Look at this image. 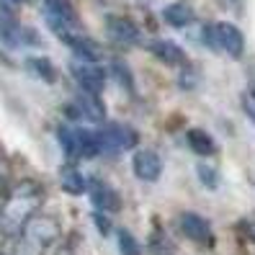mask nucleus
I'll return each instance as SVG.
<instances>
[{"label":"nucleus","mask_w":255,"mask_h":255,"mask_svg":"<svg viewBox=\"0 0 255 255\" xmlns=\"http://www.w3.org/2000/svg\"><path fill=\"white\" fill-rule=\"evenodd\" d=\"M93 222H96V227H98V232H101V235H111V230H114V224H111L109 214H101V212H93Z\"/></svg>","instance_id":"obj_23"},{"label":"nucleus","mask_w":255,"mask_h":255,"mask_svg":"<svg viewBox=\"0 0 255 255\" xmlns=\"http://www.w3.org/2000/svg\"><path fill=\"white\" fill-rule=\"evenodd\" d=\"M98 137H101L103 155H119V152H129V149L139 147V131L129 124L106 122L98 129Z\"/></svg>","instance_id":"obj_3"},{"label":"nucleus","mask_w":255,"mask_h":255,"mask_svg":"<svg viewBox=\"0 0 255 255\" xmlns=\"http://www.w3.org/2000/svg\"><path fill=\"white\" fill-rule=\"evenodd\" d=\"M26 67L31 70L39 80H44V83H54L57 80V70L52 65V59H47V57H28Z\"/></svg>","instance_id":"obj_17"},{"label":"nucleus","mask_w":255,"mask_h":255,"mask_svg":"<svg viewBox=\"0 0 255 255\" xmlns=\"http://www.w3.org/2000/svg\"><path fill=\"white\" fill-rule=\"evenodd\" d=\"M88 196H91L93 209L101 214H119L122 212V196H119V191L114 186H109L106 181L93 178V181L88 183Z\"/></svg>","instance_id":"obj_7"},{"label":"nucleus","mask_w":255,"mask_h":255,"mask_svg":"<svg viewBox=\"0 0 255 255\" xmlns=\"http://www.w3.org/2000/svg\"><path fill=\"white\" fill-rule=\"evenodd\" d=\"M0 255H10V250H8V253H0Z\"/></svg>","instance_id":"obj_26"},{"label":"nucleus","mask_w":255,"mask_h":255,"mask_svg":"<svg viewBox=\"0 0 255 255\" xmlns=\"http://www.w3.org/2000/svg\"><path fill=\"white\" fill-rule=\"evenodd\" d=\"M196 83H199V72L193 70L191 65H186L183 72H181V88H183V91H193Z\"/></svg>","instance_id":"obj_21"},{"label":"nucleus","mask_w":255,"mask_h":255,"mask_svg":"<svg viewBox=\"0 0 255 255\" xmlns=\"http://www.w3.org/2000/svg\"><path fill=\"white\" fill-rule=\"evenodd\" d=\"M8 191H10V178H8V168L3 162H0V201H3L8 196Z\"/></svg>","instance_id":"obj_24"},{"label":"nucleus","mask_w":255,"mask_h":255,"mask_svg":"<svg viewBox=\"0 0 255 255\" xmlns=\"http://www.w3.org/2000/svg\"><path fill=\"white\" fill-rule=\"evenodd\" d=\"M88 178L80 173V168H75V165H65L62 170H59V186H62L65 193L70 196H83L88 193Z\"/></svg>","instance_id":"obj_13"},{"label":"nucleus","mask_w":255,"mask_h":255,"mask_svg":"<svg viewBox=\"0 0 255 255\" xmlns=\"http://www.w3.org/2000/svg\"><path fill=\"white\" fill-rule=\"evenodd\" d=\"M196 175H199V181H201L204 188H209V191H217L219 188V170L214 168V165L199 162L196 165Z\"/></svg>","instance_id":"obj_19"},{"label":"nucleus","mask_w":255,"mask_h":255,"mask_svg":"<svg viewBox=\"0 0 255 255\" xmlns=\"http://www.w3.org/2000/svg\"><path fill=\"white\" fill-rule=\"evenodd\" d=\"M214 36H217V49L230 54L232 59H240L245 54V34L230 21H217L214 23Z\"/></svg>","instance_id":"obj_8"},{"label":"nucleus","mask_w":255,"mask_h":255,"mask_svg":"<svg viewBox=\"0 0 255 255\" xmlns=\"http://www.w3.org/2000/svg\"><path fill=\"white\" fill-rule=\"evenodd\" d=\"M41 10L44 16H54L65 23L78 26V10H75L72 0H41Z\"/></svg>","instance_id":"obj_14"},{"label":"nucleus","mask_w":255,"mask_h":255,"mask_svg":"<svg viewBox=\"0 0 255 255\" xmlns=\"http://www.w3.org/2000/svg\"><path fill=\"white\" fill-rule=\"evenodd\" d=\"M186 144L193 155H199V157H212L217 155V139L209 134L206 129L201 127H191L186 131Z\"/></svg>","instance_id":"obj_12"},{"label":"nucleus","mask_w":255,"mask_h":255,"mask_svg":"<svg viewBox=\"0 0 255 255\" xmlns=\"http://www.w3.org/2000/svg\"><path fill=\"white\" fill-rule=\"evenodd\" d=\"M70 75L78 83V91L101 96L106 88V70L101 67V62H85V59H75L70 62Z\"/></svg>","instance_id":"obj_4"},{"label":"nucleus","mask_w":255,"mask_h":255,"mask_svg":"<svg viewBox=\"0 0 255 255\" xmlns=\"http://www.w3.org/2000/svg\"><path fill=\"white\" fill-rule=\"evenodd\" d=\"M109 75L124 88L127 93L137 91V88H134V85H137V83H134V72H131V67L124 62L122 57H111V59H109Z\"/></svg>","instance_id":"obj_16"},{"label":"nucleus","mask_w":255,"mask_h":255,"mask_svg":"<svg viewBox=\"0 0 255 255\" xmlns=\"http://www.w3.org/2000/svg\"><path fill=\"white\" fill-rule=\"evenodd\" d=\"M57 142L59 147H62V152L75 160V157H80V139H78V124H59L57 127Z\"/></svg>","instance_id":"obj_15"},{"label":"nucleus","mask_w":255,"mask_h":255,"mask_svg":"<svg viewBox=\"0 0 255 255\" xmlns=\"http://www.w3.org/2000/svg\"><path fill=\"white\" fill-rule=\"evenodd\" d=\"M106 34L114 44H119V47H134V44H139L142 34L137 23H134L131 18L127 16H116V13H111V16H106Z\"/></svg>","instance_id":"obj_9"},{"label":"nucleus","mask_w":255,"mask_h":255,"mask_svg":"<svg viewBox=\"0 0 255 255\" xmlns=\"http://www.w3.org/2000/svg\"><path fill=\"white\" fill-rule=\"evenodd\" d=\"M178 227H181V232L191 240V243H196L201 248H214V243H217L209 219L196 214V212H183L178 217Z\"/></svg>","instance_id":"obj_6"},{"label":"nucleus","mask_w":255,"mask_h":255,"mask_svg":"<svg viewBox=\"0 0 255 255\" xmlns=\"http://www.w3.org/2000/svg\"><path fill=\"white\" fill-rule=\"evenodd\" d=\"M162 21L173 28H186L196 21V10L188 0H175V3L162 8Z\"/></svg>","instance_id":"obj_11"},{"label":"nucleus","mask_w":255,"mask_h":255,"mask_svg":"<svg viewBox=\"0 0 255 255\" xmlns=\"http://www.w3.org/2000/svg\"><path fill=\"white\" fill-rule=\"evenodd\" d=\"M8 3H23V0H8Z\"/></svg>","instance_id":"obj_25"},{"label":"nucleus","mask_w":255,"mask_h":255,"mask_svg":"<svg viewBox=\"0 0 255 255\" xmlns=\"http://www.w3.org/2000/svg\"><path fill=\"white\" fill-rule=\"evenodd\" d=\"M243 111L248 114V119L250 122H255V91L253 88H248V91H243Z\"/></svg>","instance_id":"obj_22"},{"label":"nucleus","mask_w":255,"mask_h":255,"mask_svg":"<svg viewBox=\"0 0 255 255\" xmlns=\"http://www.w3.org/2000/svg\"><path fill=\"white\" fill-rule=\"evenodd\" d=\"M147 49H149V54H152L155 59H160L162 65L186 67V62H188L183 47L175 44V41H170V39H152V41H147Z\"/></svg>","instance_id":"obj_10"},{"label":"nucleus","mask_w":255,"mask_h":255,"mask_svg":"<svg viewBox=\"0 0 255 255\" xmlns=\"http://www.w3.org/2000/svg\"><path fill=\"white\" fill-rule=\"evenodd\" d=\"M116 245H119V253L122 255H142V245L137 243V237H134L127 227L116 230Z\"/></svg>","instance_id":"obj_18"},{"label":"nucleus","mask_w":255,"mask_h":255,"mask_svg":"<svg viewBox=\"0 0 255 255\" xmlns=\"http://www.w3.org/2000/svg\"><path fill=\"white\" fill-rule=\"evenodd\" d=\"M44 206V188L36 181H21L10 186L8 196L0 201V237L16 240L23 235L28 222L41 214Z\"/></svg>","instance_id":"obj_1"},{"label":"nucleus","mask_w":255,"mask_h":255,"mask_svg":"<svg viewBox=\"0 0 255 255\" xmlns=\"http://www.w3.org/2000/svg\"><path fill=\"white\" fill-rule=\"evenodd\" d=\"M62 237L59 222L49 214H39L36 219L28 222L23 235L13 243L10 255H47Z\"/></svg>","instance_id":"obj_2"},{"label":"nucleus","mask_w":255,"mask_h":255,"mask_svg":"<svg viewBox=\"0 0 255 255\" xmlns=\"http://www.w3.org/2000/svg\"><path fill=\"white\" fill-rule=\"evenodd\" d=\"M162 168H165V162H162V157H160L157 149H152V147L134 149V155H131V173L137 175L142 183H155V181H160Z\"/></svg>","instance_id":"obj_5"},{"label":"nucleus","mask_w":255,"mask_h":255,"mask_svg":"<svg viewBox=\"0 0 255 255\" xmlns=\"http://www.w3.org/2000/svg\"><path fill=\"white\" fill-rule=\"evenodd\" d=\"M149 253L152 255H173V245H170V240L165 237L160 230L152 232V237H149V243H147Z\"/></svg>","instance_id":"obj_20"}]
</instances>
